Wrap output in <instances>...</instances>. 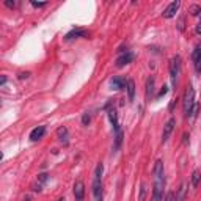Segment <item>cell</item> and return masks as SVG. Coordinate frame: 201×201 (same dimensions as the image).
I'll use <instances>...</instances> for the list:
<instances>
[{
  "mask_svg": "<svg viewBox=\"0 0 201 201\" xmlns=\"http://www.w3.org/2000/svg\"><path fill=\"white\" fill-rule=\"evenodd\" d=\"M33 190H35V192H41V184H38V185H33Z\"/></svg>",
  "mask_w": 201,
  "mask_h": 201,
  "instance_id": "obj_33",
  "label": "cell"
},
{
  "mask_svg": "<svg viewBox=\"0 0 201 201\" xmlns=\"http://www.w3.org/2000/svg\"><path fill=\"white\" fill-rule=\"evenodd\" d=\"M90 121H91V115L87 112V113H83V116H82V124L83 126H88L90 124Z\"/></svg>",
  "mask_w": 201,
  "mask_h": 201,
  "instance_id": "obj_23",
  "label": "cell"
},
{
  "mask_svg": "<svg viewBox=\"0 0 201 201\" xmlns=\"http://www.w3.org/2000/svg\"><path fill=\"white\" fill-rule=\"evenodd\" d=\"M146 193H148L146 184H145V182H141V185H140V193H138V201H145V198H146Z\"/></svg>",
  "mask_w": 201,
  "mask_h": 201,
  "instance_id": "obj_20",
  "label": "cell"
},
{
  "mask_svg": "<svg viewBox=\"0 0 201 201\" xmlns=\"http://www.w3.org/2000/svg\"><path fill=\"white\" fill-rule=\"evenodd\" d=\"M38 181H39V184H44V182L47 181V174H46V173H41V174L38 176Z\"/></svg>",
  "mask_w": 201,
  "mask_h": 201,
  "instance_id": "obj_26",
  "label": "cell"
},
{
  "mask_svg": "<svg viewBox=\"0 0 201 201\" xmlns=\"http://www.w3.org/2000/svg\"><path fill=\"white\" fill-rule=\"evenodd\" d=\"M74 196L75 201H83L85 198V182L82 179H77L74 184Z\"/></svg>",
  "mask_w": 201,
  "mask_h": 201,
  "instance_id": "obj_5",
  "label": "cell"
},
{
  "mask_svg": "<svg viewBox=\"0 0 201 201\" xmlns=\"http://www.w3.org/2000/svg\"><path fill=\"white\" fill-rule=\"evenodd\" d=\"M179 74H181V58L176 55L171 58V63H170V75H171L173 85H176V79H178Z\"/></svg>",
  "mask_w": 201,
  "mask_h": 201,
  "instance_id": "obj_3",
  "label": "cell"
},
{
  "mask_svg": "<svg viewBox=\"0 0 201 201\" xmlns=\"http://www.w3.org/2000/svg\"><path fill=\"white\" fill-rule=\"evenodd\" d=\"M195 102V90L192 85H189L185 88V93H184V97H182V110H184V115L189 116L190 115V110H192V105Z\"/></svg>",
  "mask_w": 201,
  "mask_h": 201,
  "instance_id": "obj_1",
  "label": "cell"
},
{
  "mask_svg": "<svg viewBox=\"0 0 201 201\" xmlns=\"http://www.w3.org/2000/svg\"><path fill=\"white\" fill-rule=\"evenodd\" d=\"M132 60H134V52L127 50V52L121 54V55L116 58V66H118V68H123V66H126V65L132 63Z\"/></svg>",
  "mask_w": 201,
  "mask_h": 201,
  "instance_id": "obj_8",
  "label": "cell"
},
{
  "mask_svg": "<svg viewBox=\"0 0 201 201\" xmlns=\"http://www.w3.org/2000/svg\"><path fill=\"white\" fill-rule=\"evenodd\" d=\"M174 126H176V119H174V118H170V119L165 123L163 132H162V143H165V141L170 138V135H171V132H173V129H174Z\"/></svg>",
  "mask_w": 201,
  "mask_h": 201,
  "instance_id": "obj_6",
  "label": "cell"
},
{
  "mask_svg": "<svg viewBox=\"0 0 201 201\" xmlns=\"http://www.w3.org/2000/svg\"><path fill=\"white\" fill-rule=\"evenodd\" d=\"M121 143H123V132L118 131V132H116V137H115V146H113V149L116 151V149L121 146Z\"/></svg>",
  "mask_w": 201,
  "mask_h": 201,
  "instance_id": "obj_21",
  "label": "cell"
},
{
  "mask_svg": "<svg viewBox=\"0 0 201 201\" xmlns=\"http://www.w3.org/2000/svg\"><path fill=\"white\" fill-rule=\"evenodd\" d=\"M199 178H201V174H199V170H195L193 174H192V187L196 189L198 184H199Z\"/></svg>",
  "mask_w": 201,
  "mask_h": 201,
  "instance_id": "obj_19",
  "label": "cell"
},
{
  "mask_svg": "<svg viewBox=\"0 0 201 201\" xmlns=\"http://www.w3.org/2000/svg\"><path fill=\"white\" fill-rule=\"evenodd\" d=\"M57 137H58V140H60L61 143H65V145H68V138H69V132H68V129H66V127H60V129L57 131Z\"/></svg>",
  "mask_w": 201,
  "mask_h": 201,
  "instance_id": "obj_17",
  "label": "cell"
},
{
  "mask_svg": "<svg viewBox=\"0 0 201 201\" xmlns=\"http://www.w3.org/2000/svg\"><path fill=\"white\" fill-rule=\"evenodd\" d=\"M153 91H154V77H149L146 80V99H151Z\"/></svg>",
  "mask_w": 201,
  "mask_h": 201,
  "instance_id": "obj_18",
  "label": "cell"
},
{
  "mask_svg": "<svg viewBox=\"0 0 201 201\" xmlns=\"http://www.w3.org/2000/svg\"><path fill=\"white\" fill-rule=\"evenodd\" d=\"M110 87H112V90H115V91L123 90V88H126V79H123V77H113V79L110 80Z\"/></svg>",
  "mask_w": 201,
  "mask_h": 201,
  "instance_id": "obj_12",
  "label": "cell"
},
{
  "mask_svg": "<svg viewBox=\"0 0 201 201\" xmlns=\"http://www.w3.org/2000/svg\"><path fill=\"white\" fill-rule=\"evenodd\" d=\"M185 199H187V184L182 182L178 193H176V196H174V201H185Z\"/></svg>",
  "mask_w": 201,
  "mask_h": 201,
  "instance_id": "obj_13",
  "label": "cell"
},
{
  "mask_svg": "<svg viewBox=\"0 0 201 201\" xmlns=\"http://www.w3.org/2000/svg\"><path fill=\"white\" fill-rule=\"evenodd\" d=\"M163 185H165V178L154 179V190H153L151 201H162V198H163Z\"/></svg>",
  "mask_w": 201,
  "mask_h": 201,
  "instance_id": "obj_2",
  "label": "cell"
},
{
  "mask_svg": "<svg viewBox=\"0 0 201 201\" xmlns=\"http://www.w3.org/2000/svg\"><path fill=\"white\" fill-rule=\"evenodd\" d=\"M174 196H176V193H174V192H168L163 201H174Z\"/></svg>",
  "mask_w": 201,
  "mask_h": 201,
  "instance_id": "obj_24",
  "label": "cell"
},
{
  "mask_svg": "<svg viewBox=\"0 0 201 201\" xmlns=\"http://www.w3.org/2000/svg\"><path fill=\"white\" fill-rule=\"evenodd\" d=\"M58 201H65V199H63V198H61V199H58Z\"/></svg>",
  "mask_w": 201,
  "mask_h": 201,
  "instance_id": "obj_36",
  "label": "cell"
},
{
  "mask_svg": "<svg viewBox=\"0 0 201 201\" xmlns=\"http://www.w3.org/2000/svg\"><path fill=\"white\" fill-rule=\"evenodd\" d=\"M88 36V32L83 30V29H74L71 30L66 36H65V41H71V39H77V38H85Z\"/></svg>",
  "mask_w": 201,
  "mask_h": 201,
  "instance_id": "obj_9",
  "label": "cell"
},
{
  "mask_svg": "<svg viewBox=\"0 0 201 201\" xmlns=\"http://www.w3.org/2000/svg\"><path fill=\"white\" fill-rule=\"evenodd\" d=\"M167 91H168V88H167V87H162V90L159 91V94H157V97H160V96H163V94H167Z\"/></svg>",
  "mask_w": 201,
  "mask_h": 201,
  "instance_id": "obj_30",
  "label": "cell"
},
{
  "mask_svg": "<svg viewBox=\"0 0 201 201\" xmlns=\"http://www.w3.org/2000/svg\"><path fill=\"white\" fill-rule=\"evenodd\" d=\"M179 7H181V2H179V0H176V2H171V3L163 10V17H165V19L174 17V16H176V11L179 10Z\"/></svg>",
  "mask_w": 201,
  "mask_h": 201,
  "instance_id": "obj_7",
  "label": "cell"
},
{
  "mask_svg": "<svg viewBox=\"0 0 201 201\" xmlns=\"http://www.w3.org/2000/svg\"><path fill=\"white\" fill-rule=\"evenodd\" d=\"M93 196L94 201H102V179L100 178H93Z\"/></svg>",
  "mask_w": 201,
  "mask_h": 201,
  "instance_id": "obj_4",
  "label": "cell"
},
{
  "mask_svg": "<svg viewBox=\"0 0 201 201\" xmlns=\"http://www.w3.org/2000/svg\"><path fill=\"white\" fill-rule=\"evenodd\" d=\"M5 5H7L8 8H14V7H16V2H14V0H5Z\"/></svg>",
  "mask_w": 201,
  "mask_h": 201,
  "instance_id": "obj_29",
  "label": "cell"
},
{
  "mask_svg": "<svg viewBox=\"0 0 201 201\" xmlns=\"http://www.w3.org/2000/svg\"><path fill=\"white\" fill-rule=\"evenodd\" d=\"M184 24H185V17L182 16V17L179 19V22H178V30H181V32L184 30Z\"/></svg>",
  "mask_w": 201,
  "mask_h": 201,
  "instance_id": "obj_25",
  "label": "cell"
},
{
  "mask_svg": "<svg viewBox=\"0 0 201 201\" xmlns=\"http://www.w3.org/2000/svg\"><path fill=\"white\" fill-rule=\"evenodd\" d=\"M189 13H190L192 16H198V14L201 13V7H199V5H190Z\"/></svg>",
  "mask_w": 201,
  "mask_h": 201,
  "instance_id": "obj_22",
  "label": "cell"
},
{
  "mask_svg": "<svg viewBox=\"0 0 201 201\" xmlns=\"http://www.w3.org/2000/svg\"><path fill=\"white\" fill-rule=\"evenodd\" d=\"M29 75H30V72H20V74H19V79H20V80H22V79H27Z\"/></svg>",
  "mask_w": 201,
  "mask_h": 201,
  "instance_id": "obj_31",
  "label": "cell"
},
{
  "mask_svg": "<svg viewBox=\"0 0 201 201\" xmlns=\"http://www.w3.org/2000/svg\"><path fill=\"white\" fill-rule=\"evenodd\" d=\"M7 82H8V77H7V75H0V88H2Z\"/></svg>",
  "mask_w": 201,
  "mask_h": 201,
  "instance_id": "obj_28",
  "label": "cell"
},
{
  "mask_svg": "<svg viewBox=\"0 0 201 201\" xmlns=\"http://www.w3.org/2000/svg\"><path fill=\"white\" fill-rule=\"evenodd\" d=\"M195 32H196V35H199V32H201V24H196V29H195Z\"/></svg>",
  "mask_w": 201,
  "mask_h": 201,
  "instance_id": "obj_32",
  "label": "cell"
},
{
  "mask_svg": "<svg viewBox=\"0 0 201 201\" xmlns=\"http://www.w3.org/2000/svg\"><path fill=\"white\" fill-rule=\"evenodd\" d=\"M3 159V153H2V151H0V160H2Z\"/></svg>",
  "mask_w": 201,
  "mask_h": 201,
  "instance_id": "obj_35",
  "label": "cell"
},
{
  "mask_svg": "<svg viewBox=\"0 0 201 201\" xmlns=\"http://www.w3.org/2000/svg\"><path fill=\"white\" fill-rule=\"evenodd\" d=\"M126 88H127V97H129V100H134V97H135V82L132 79L126 80Z\"/></svg>",
  "mask_w": 201,
  "mask_h": 201,
  "instance_id": "obj_15",
  "label": "cell"
},
{
  "mask_svg": "<svg viewBox=\"0 0 201 201\" xmlns=\"http://www.w3.org/2000/svg\"><path fill=\"white\" fill-rule=\"evenodd\" d=\"M159 178H165V174H163V160H160V159L154 165V179H159Z\"/></svg>",
  "mask_w": 201,
  "mask_h": 201,
  "instance_id": "obj_14",
  "label": "cell"
},
{
  "mask_svg": "<svg viewBox=\"0 0 201 201\" xmlns=\"http://www.w3.org/2000/svg\"><path fill=\"white\" fill-rule=\"evenodd\" d=\"M192 60H193L195 71H196V72H199V65H201V47H199V44H198V46H195V49H193Z\"/></svg>",
  "mask_w": 201,
  "mask_h": 201,
  "instance_id": "obj_10",
  "label": "cell"
},
{
  "mask_svg": "<svg viewBox=\"0 0 201 201\" xmlns=\"http://www.w3.org/2000/svg\"><path fill=\"white\" fill-rule=\"evenodd\" d=\"M44 134H46V127H44V126H38V127H35L30 132V140L32 141H38L39 138H42Z\"/></svg>",
  "mask_w": 201,
  "mask_h": 201,
  "instance_id": "obj_11",
  "label": "cell"
},
{
  "mask_svg": "<svg viewBox=\"0 0 201 201\" xmlns=\"http://www.w3.org/2000/svg\"><path fill=\"white\" fill-rule=\"evenodd\" d=\"M24 201H30V196H25V198H24Z\"/></svg>",
  "mask_w": 201,
  "mask_h": 201,
  "instance_id": "obj_34",
  "label": "cell"
},
{
  "mask_svg": "<svg viewBox=\"0 0 201 201\" xmlns=\"http://www.w3.org/2000/svg\"><path fill=\"white\" fill-rule=\"evenodd\" d=\"M109 118H110V123L113 124L115 131L118 132V131H119V124H118V113H116L115 109H110V110H109Z\"/></svg>",
  "mask_w": 201,
  "mask_h": 201,
  "instance_id": "obj_16",
  "label": "cell"
},
{
  "mask_svg": "<svg viewBox=\"0 0 201 201\" xmlns=\"http://www.w3.org/2000/svg\"><path fill=\"white\" fill-rule=\"evenodd\" d=\"M32 5H33L35 8H42V7L47 5V2H32Z\"/></svg>",
  "mask_w": 201,
  "mask_h": 201,
  "instance_id": "obj_27",
  "label": "cell"
}]
</instances>
